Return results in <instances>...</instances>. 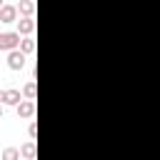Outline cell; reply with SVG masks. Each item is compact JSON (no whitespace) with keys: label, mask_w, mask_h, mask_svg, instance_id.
I'll list each match as a JSON object with an SVG mask.
<instances>
[{"label":"cell","mask_w":160,"mask_h":160,"mask_svg":"<svg viewBox=\"0 0 160 160\" xmlns=\"http://www.w3.org/2000/svg\"><path fill=\"white\" fill-rule=\"evenodd\" d=\"M20 32H0V50H5V52H10V50H15V48H20Z\"/></svg>","instance_id":"1"},{"label":"cell","mask_w":160,"mask_h":160,"mask_svg":"<svg viewBox=\"0 0 160 160\" xmlns=\"http://www.w3.org/2000/svg\"><path fill=\"white\" fill-rule=\"evenodd\" d=\"M25 60H28V58H25V52H22L20 48H15V50L8 52V68H10V70H22V68H25Z\"/></svg>","instance_id":"2"},{"label":"cell","mask_w":160,"mask_h":160,"mask_svg":"<svg viewBox=\"0 0 160 160\" xmlns=\"http://www.w3.org/2000/svg\"><path fill=\"white\" fill-rule=\"evenodd\" d=\"M15 110H18V118H20V120H30V118L35 115V100L25 98V100H20V102L15 105Z\"/></svg>","instance_id":"3"},{"label":"cell","mask_w":160,"mask_h":160,"mask_svg":"<svg viewBox=\"0 0 160 160\" xmlns=\"http://www.w3.org/2000/svg\"><path fill=\"white\" fill-rule=\"evenodd\" d=\"M18 32L20 35H32L35 32V18L32 15H22L18 20Z\"/></svg>","instance_id":"4"},{"label":"cell","mask_w":160,"mask_h":160,"mask_svg":"<svg viewBox=\"0 0 160 160\" xmlns=\"http://www.w3.org/2000/svg\"><path fill=\"white\" fill-rule=\"evenodd\" d=\"M0 22H18V5H2L0 8Z\"/></svg>","instance_id":"5"},{"label":"cell","mask_w":160,"mask_h":160,"mask_svg":"<svg viewBox=\"0 0 160 160\" xmlns=\"http://www.w3.org/2000/svg\"><path fill=\"white\" fill-rule=\"evenodd\" d=\"M20 100H22V92H20V90H12V88H10V90H5V98H2V102H5V105H18Z\"/></svg>","instance_id":"6"},{"label":"cell","mask_w":160,"mask_h":160,"mask_svg":"<svg viewBox=\"0 0 160 160\" xmlns=\"http://www.w3.org/2000/svg\"><path fill=\"white\" fill-rule=\"evenodd\" d=\"M18 12L20 15H35V2L32 0H20L18 2Z\"/></svg>","instance_id":"7"},{"label":"cell","mask_w":160,"mask_h":160,"mask_svg":"<svg viewBox=\"0 0 160 160\" xmlns=\"http://www.w3.org/2000/svg\"><path fill=\"white\" fill-rule=\"evenodd\" d=\"M20 155H22V158H28V160H32V158H35V140H32V138L20 148Z\"/></svg>","instance_id":"8"},{"label":"cell","mask_w":160,"mask_h":160,"mask_svg":"<svg viewBox=\"0 0 160 160\" xmlns=\"http://www.w3.org/2000/svg\"><path fill=\"white\" fill-rule=\"evenodd\" d=\"M20 50H22L25 55H32V52H35V40H32V38H22V40H20Z\"/></svg>","instance_id":"9"},{"label":"cell","mask_w":160,"mask_h":160,"mask_svg":"<svg viewBox=\"0 0 160 160\" xmlns=\"http://www.w3.org/2000/svg\"><path fill=\"white\" fill-rule=\"evenodd\" d=\"M22 95H25V98H30V100H35V95H38V85H35V78H32L30 82H25V88H22Z\"/></svg>","instance_id":"10"},{"label":"cell","mask_w":160,"mask_h":160,"mask_svg":"<svg viewBox=\"0 0 160 160\" xmlns=\"http://www.w3.org/2000/svg\"><path fill=\"white\" fill-rule=\"evenodd\" d=\"M2 158H5V160H18V158H20V150L8 148V150H2Z\"/></svg>","instance_id":"11"},{"label":"cell","mask_w":160,"mask_h":160,"mask_svg":"<svg viewBox=\"0 0 160 160\" xmlns=\"http://www.w3.org/2000/svg\"><path fill=\"white\" fill-rule=\"evenodd\" d=\"M28 135L35 140V135H38V125H35V122H30V125H28Z\"/></svg>","instance_id":"12"},{"label":"cell","mask_w":160,"mask_h":160,"mask_svg":"<svg viewBox=\"0 0 160 160\" xmlns=\"http://www.w3.org/2000/svg\"><path fill=\"white\" fill-rule=\"evenodd\" d=\"M2 98H5V90H0V102H2Z\"/></svg>","instance_id":"13"},{"label":"cell","mask_w":160,"mask_h":160,"mask_svg":"<svg viewBox=\"0 0 160 160\" xmlns=\"http://www.w3.org/2000/svg\"><path fill=\"white\" fill-rule=\"evenodd\" d=\"M0 120H2V105H0Z\"/></svg>","instance_id":"14"},{"label":"cell","mask_w":160,"mask_h":160,"mask_svg":"<svg viewBox=\"0 0 160 160\" xmlns=\"http://www.w3.org/2000/svg\"><path fill=\"white\" fill-rule=\"evenodd\" d=\"M2 5H5V2H2V0H0V8H2Z\"/></svg>","instance_id":"15"}]
</instances>
